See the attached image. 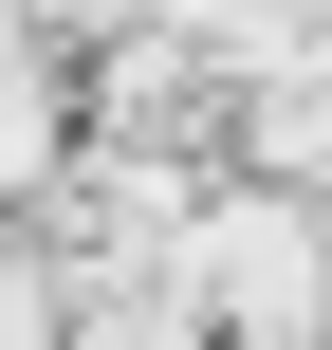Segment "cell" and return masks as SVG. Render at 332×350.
<instances>
[{"label":"cell","instance_id":"1","mask_svg":"<svg viewBox=\"0 0 332 350\" xmlns=\"http://www.w3.org/2000/svg\"><path fill=\"white\" fill-rule=\"evenodd\" d=\"M0 166H37V55H0Z\"/></svg>","mask_w":332,"mask_h":350}]
</instances>
